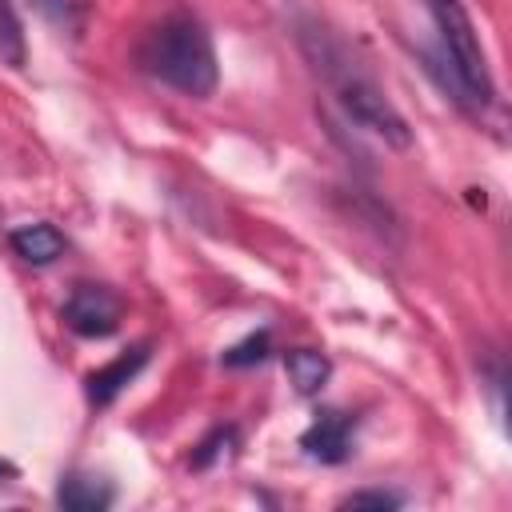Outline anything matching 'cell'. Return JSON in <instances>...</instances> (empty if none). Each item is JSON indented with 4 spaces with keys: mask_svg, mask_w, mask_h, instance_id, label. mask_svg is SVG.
Instances as JSON below:
<instances>
[{
    "mask_svg": "<svg viewBox=\"0 0 512 512\" xmlns=\"http://www.w3.org/2000/svg\"><path fill=\"white\" fill-rule=\"evenodd\" d=\"M296 44H300L308 68L320 76V84L332 92V100L344 108V116L356 128L380 136L388 148H408L412 144V128L396 112L388 92L376 84V76L364 68V60L320 16H308V12L296 16Z\"/></svg>",
    "mask_w": 512,
    "mask_h": 512,
    "instance_id": "1",
    "label": "cell"
},
{
    "mask_svg": "<svg viewBox=\"0 0 512 512\" xmlns=\"http://www.w3.org/2000/svg\"><path fill=\"white\" fill-rule=\"evenodd\" d=\"M136 56L148 76H156L160 84H168L184 96L216 92V80H220L216 48H212L208 28L196 16H184V12L164 16L156 28H148Z\"/></svg>",
    "mask_w": 512,
    "mask_h": 512,
    "instance_id": "2",
    "label": "cell"
},
{
    "mask_svg": "<svg viewBox=\"0 0 512 512\" xmlns=\"http://www.w3.org/2000/svg\"><path fill=\"white\" fill-rule=\"evenodd\" d=\"M436 32H440V64H448L444 88L452 84V100H460L464 108H488L496 100L492 88V72H488V56L480 44L476 24L468 20L460 0H424Z\"/></svg>",
    "mask_w": 512,
    "mask_h": 512,
    "instance_id": "3",
    "label": "cell"
},
{
    "mask_svg": "<svg viewBox=\"0 0 512 512\" xmlns=\"http://www.w3.org/2000/svg\"><path fill=\"white\" fill-rule=\"evenodd\" d=\"M120 296L104 284H80L72 288V296L64 300V324L76 332V336H112L120 328Z\"/></svg>",
    "mask_w": 512,
    "mask_h": 512,
    "instance_id": "4",
    "label": "cell"
},
{
    "mask_svg": "<svg viewBox=\"0 0 512 512\" xmlns=\"http://www.w3.org/2000/svg\"><path fill=\"white\" fill-rule=\"evenodd\" d=\"M352 432H356V420L352 416H344V412H320L312 420V428L300 436V448L312 460H320V464H340L352 452Z\"/></svg>",
    "mask_w": 512,
    "mask_h": 512,
    "instance_id": "5",
    "label": "cell"
},
{
    "mask_svg": "<svg viewBox=\"0 0 512 512\" xmlns=\"http://www.w3.org/2000/svg\"><path fill=\"white\" fill-rule=\"evenodd\" d=\"M148 364V348L140 344V348H132V352H124V356H116L112 364H104V368H96L92 376H88V400L96 404V408H104V404H112L132 380H136V372Z\"/></svg>",
    "mask_w": 512,
    "mask_h": 512,
    "instance_id": "6",
    "label": "cell"
},
{
    "mask_svg": "<svg viewBox=\"0 0 512 512\" xmlns=\"http://www.w3.org/2000/svg\"><path fill=\"white\" fill-rule=\"evenodd\" d=\"M8 240H12L16 256H20V260H28V264H36V268L56 264V260L64 256V248H68L64 232H60L56 224H48V220L20 224V228H12V232H8Z\"/></svg>",
    "mask_w": 512,
    "mask_h": 512,
    "instance_id": "7",
    "label": "cell"
},
{
    "mask_svg": "<svg viewBox=\"0 0 512 512\" xmlns=\"http://www.w3.org/2000/svg\"><path fill=\"white\" fill-rule=\"evenodd\" d=\"M112 484L100 476H84V472H68L56 488V504L68 512H100L112 504Z\"/></svg>",
    "mask_w": 512,
    "mask_h": 512,
    "instance_id": "8",
    "label": "cell"
},
{
    "mask_svg": "<svg viewBox=\"0 0 512 512\" xmlns=\"http://www.w3.org/2000/svg\"><path fill=\"white\" fill-rule=\"evenodd\" d=\"M284 372H288V380H292V388H296L300 396H316V392L328 384L332 364H328L324 352L292 348V352H284Z\"/></svg>",
    "mask_w": 512,
    "mask_h": 512,
    "instance_id": "9",
    "label": "cell"
},
{
    "mask_svg": "<svg viewBox=\"0 0 512 512\" xmlns=\"http://www.w3.org/2000/svg\"><path fill=\"white\" fill-rule=\"evenodd\" d=\"M0 60L12 68L24 64V32H20V20L8 0H0Z\"/></svg>",
    "mask_w": 512,
    "mask_h": 512,
    "instance_id": "10",
    "label": "cell"
},
{
    "mask_svg": "<svg viewBox=\"0 0 512 512\" xmlns=\"http://www.w3.org/2000/svg\"><path fill=\"white\" fill-rule=\"evenodd\" d=\"M232 452H236V428H216V432L196 448L192 464H196V468H212L216 460H228Z\"/></svg>",
    "mask_w": 512,
    "mask_h": 512,
    "instance_id": "11",
    "label": "cell"
},
{
    "mask_svg": "<svg viewBox=\"0 0 512 512\" xmlns=\"http://www.w3.org/2000/svg\"><path fill=\"white\" fill-rule=\"evenodd\" d=\"M264 356H268V332H256V336H248L244 344L228 348V352L220 356V364H224V368H244V364H260Z\"/></svg>",
    "mask_w": 512,
    "mask_h": 512,
    "instance_id": "12",
    "label": "cell"
},
{
    "mask_svg": "<svg viewBox=\"0 0 512 512\" xmlns=\"http://www.w3.org/2000/svg\"><path fill=\"white\" fill-rule=\"evenodd\" d=\"M400 496L396 492H352L344 500V508H396Z\"/></svg>",
    "mask_w": 512,
    "mask_h": 512,
    "instance_id": "13",
    "label": "cell"
},
{
    "mask_svg": "<svg viewBox=\"0 0 512 512\" xmlns=\"http://www.w3.org/2000/svg\"><path fill=\"white\" fill-rule=\"evenodd\" d=\"M4 480H16V464H8V460H0V484Z\"/></svg>",
    "mask_w": 512,
    "mask_h": 512,
    "instance_id": "14",
    "label": "cell"
}]
</instances>
